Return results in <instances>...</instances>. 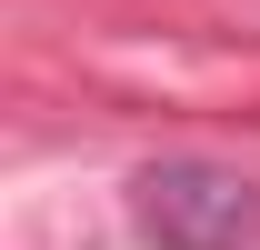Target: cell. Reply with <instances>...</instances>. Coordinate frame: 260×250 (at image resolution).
Here are the masks:
<instances>
[{"instance_id": "cell-1", "label": "cell", "mask_w": 260, "mask_h": 250, "mask_svg": "<svg viewBox=\"0 0 260 250\" xmlns=\"http://www.w3.org/2000/svg\"><path fill=\"white\" fill-rule=\"evenodd\" d=\"M130 230L150 250H250L260 180H240L230 160H140L130 170Z\"/></svg>"}]
</instances>
